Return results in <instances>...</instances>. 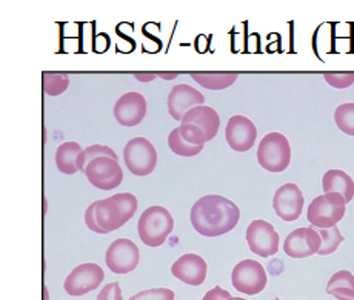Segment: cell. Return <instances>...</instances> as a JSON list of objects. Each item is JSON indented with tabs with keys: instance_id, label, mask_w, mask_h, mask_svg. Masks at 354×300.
Masks as SVG:
<instances>
[{
	"instance_id": "6da1fadb",
	"label": "cell",
	"mask_w": 354,
	"mask_h": 300,
	"mask_svg": "<svg viewBox=\"0 0 354 300\" xmlns=\"http://www.w3.org/2000/svg\"><path fill=\"white\" fill-rule=\"evenodd\" d=\"M189 219L201 236L219 237L236 228L241 219V209L227 197L211 194L194 203Z\"/></svg>"
},
{
	"instance_id": "7a4b0ae2",
	"label": "cell",
	"mask_w": 354,
	"mask_h": 300,
	"mask_svg": "<svg viewBox=\"0 0 354 300\" xmlns=\"http://www.w3.org/2000/svg\"><path fill=\"white\" fill-rule=\"evenodd\" d=\"M94 219L104 234L124 227L138 211V199L131 193H119L94 202Z\"/></svg>"
},
{
	"instance_id": "3957f363",
	"label": "cell",
	"mask_w": 354,
	"mask_h": 300,
	"mask_svg": "<svg viewBox=\"0 0 354 300\" xmlns=\"http://www.w3.org/2000/svg\"><path fill=\"white\" fill-rule=\"evenodd\" d=\"M173 229L174 219L171 213L160 205H153L147 208L142 213L138 223V233L140 241L147 247L153 248H158L165 243L169 234L173 233Z\"/></svg>"
},
{
	"instance_id": "277c9868",
	"label": "cell",
	"mask_w": 354,
	"mask_h": 300,
	"mask_svg": "<svg viewBox=\"0 0 354 300\" xmlns=\"http://www.w3.org/2000/svg\"><path fill=\"white\" fill-rule=\"evenodd\" d=\"M345 209L346 203L342 196L337 193H326L313 199L308 211H306V219L313 225V228H333L344 219Z\"/></svg>"
},
{
	"instance_id": "5b68a950",
	"label": "cell",
	"mask_w": 354,
	"mask_h": 300,
	"mask_svg": "<svg viewBox=\"0 0 354 300\" xmlns=\"http://www.w3.org/2000/svg\"><path fill=\"white\" fill-rule=\"evenodd\" d=\"M257 162L270 173H282L290 167L291 147L281 133H270L259 143Z\"/></svg>"
},
{
	"instance_id": "8992f818",
	"label": "cell",
	"mask_w": 354,
	"mask_h": 300,
	"mask_svg": "<svg viewBox=\"0 0 354 300\" xmlns=\"http://www.w3.org/2000/svg\"><path fill=\"white\" fill-rule=\"evenodd\" d=\"M124 160L129 173L144 177L151 174L158 165V151L148 139L134 138L125 145Z\"/></svg>"
},
{
	"instance_id": "52a82bcc",
	"label": "cell",
	"mask_w": 354,
	"mask_h": 300,
	"mask_svg": "<svg viewBox=\"0 0 354 300\" xmlns=\"http://www.w3.org/2000/svg\"><path fill=\"white\" fill-rule=\"evenodd\" d=\"M231 283L234 288L248 296H256L265 290L268 276L263 265L253 259H245L234 267L231 272Z\"/></svg>"
},
{
	"instance_id": "ba28073f",
	"label": "cell",
	"mask_w": 354,
	"mask_h": 300,
	"mask_svg": "<svg viewBox=\"0 0 354 300\" xmlns=\"http://www.w3.org/2000/svg\"><path fill=\"white\" fill-rule=\"evenodd\" d=\"M84 173L93 187L102 191H111L118 188L124 180V171L119 165V160L111 158L93 159L85 167Z\"/></svg>"
},
{
	"instance_id": "9c48e42d",
	"label": "cell",
	"mask_w": 354,
	"mask_h": 300,
	"mask_svg": "<svg viewBox=\"0 0 354 300\" xmlns=\"http://www.w3.org/2000/svg\"><path fill=\"white\" fill-rule=\"evenodd\" d=\"M140 261L139 247L129 238H118L106 250V267L114 274H128L138 268Z\"/></svg>"
},
{
	"instance_id": "30bf717a",
	"label": "cell",
	"mask_w": 354,
	"mask_h": 300,
	"mask_svg": "<svg viewBox=\"0 0 354 300\" xmlns=\"http://www.w3.org/2000/svg\"><path fill=\"white\" fill-rule=\"evenodd\" d=\"M105 272L97 263H82L65 279L64 288L70 296L79 297L99 288L104 282Z\"/></svg>"
},
{
	"instance_id": "8fae6325",
	"label": "cell",
	"mask_w": 354,
	"mask_h": 300,
	"mask_svg": "<svg viewBox=\"0 0 354 300\" xmlns=\"http://www.w3.org/2000/svg\"><path fill=\"white\" fill-rule=\"evenodd\" d=\"M247 242L253 254L270 257L279 251V234L273 225L267 221H254L247 228Z\"/></svg>"
},
{
	"instance_id": "7c38bea8",
	"label": "cell",
	"mask_w": 354,
	"mask_h": 300,
	"mask_svg": "<svg viewBox=\"0 0 354 300\" xmlns=\"http://www.w3.org/2000/svg\"><path fill=\"white\" fill-rule=\"evenodd\" d=\"M305 197L296 183H285L273 197V208L277 217L285 222H295L302 216Z\"/></svg>"
},
{
	"instance_id": "4fadbf2b",
	"label": "cell",
	"mask_w": 354,
	"mask_h": 300,
	"mask_svg": "<svg viewBox=\"0 0 354 300\" xmlns=\"http://www.w3.org/2000/svg\"><path fill=\"white\" fill-rule=\"evenodd\" d=\"M321 245V236L316 228H296L285 238L283 251L288 257L305 259L317 254Z\"/></svg>"
},
{
	"instance_id": "5bb4252c",
	"label": "cell",
	"mask_w": 354,
	"mask_h": 300,
	"mask_svg": "<svg viewBox=\"0 0 354 300\" xmlns=\"http://www.w3.org/2000/svg\"><path fill=\"white\" fill-rule=\"evenodd\" d=\"M225 139L231 149L237 153H247L256 143L257 128L245 115H233L225 128Z\"/></svg>"
},
{
	"instance_id": "9a60e30c",
	"label": "cell",
	"mask_w": 354,
	"mask_h": 300,
	"mask_svg": "<svg viewBox=\"0 0 354 300\" xmlns=\"http://www.w3.org/2000/svg\"><path fill=\"white\" fill-rule=\"evenodd\" d=\"M147 100L140 93H127L114 105V118L124 126H138L147 115Z\"/></svg>"
},
{
	"instance_id": "2e32d148",
	"label": "cell",
	"mask_w": 354,
	"mask_h": 300,
	"mask_svg": "<svg viewBox=\"0 0 354 300\" xmlns=\"http://www.w3.org/2000/svg\"><path fill=\"white\" fill-rule=\"evenodd\" d=\"M205 105V97L189 85H176L168 95V111L174 120H182L194 106Z\"/></svg>"
},
{
	"instance_id": "e0dca14e",
	"label": "cell",
	"mask_w": 354,
	"mask_h": 300,
	"mask_svg": "<svg viewBox=\"0 0 354 300\" xmlns=\"http://www.w3.org/2000/svg\"><path fill=\"white\" fill-rule=\"evenodd\" d=\"M207 271L208 265L203 261V257L193 253L183 254L171 267V272L176 279L192 286H199L205 282Z\"/></svg>"
},
{
	"instance_id": "ac0fdd59",
	"label": "cell",
	"mask_w": 354,
	"mask_h": 300,
	"mask_svg": "<svg viewBox=\"0 0 354 300\" xmlns=\"http://www.w3.org/2000/svg\"><path fill=\"white\" fill-rule=\"evenodd\" d=\"M180 122L182 124L196 125L203 133V135H205L207 142L214 139L221 128L219 114L216 113L214 108L205 106V105L194 106L193 110H189L185 115H183V119Z\"/></svg>"
},
{
	"instance_id": "d6986e66",
	"label": "cell",
	"mask_w": 354,
	"mask_h": 300,
	"mask_svg": "<svg viewBox=\"0 0 354 300\" xmlns=\"http://www.w3.org/2000/svg\"><path fill=\"white\" fill-rule=\"evenodd\" d=\"M324 193H337L344 197L345 203H350L354 197V180L342 169H330L322 177Z\"/></svg>"
},
{
	"instance_id": "ffe728a7",
	"label": "cell",
	"mask_w": 354,
	"mask_h": 300,
	"mask_svg": "<svg viewBox=\"0 0 354 300\" xmlns=\"http://www.w3.org/2000/svg\"><path fill=\"white\" fill-rule=\"evenodd\" d=\"M82 153V147L77 142H65L59 145L56 151V165L60 173L64 174H76L79 171V156Z\"/></svg>"
},
{
	"instance_id": "44dd1931",
	"label": "cell",
	"mask_w": 354,
	"mask_h": 300,
	"mask_svg": "<svg viewBox=\"0 0 354 300\" xmlns=\"http://www.w3.org/2000/svg\"><path fill=\"white\" fill-rule=\"evenodd\" d=\"M326 294L337 300H354V276L348 270H340L326 283Z\"/></svg>"
},
{
	"instance_id": "7402d4cb",
	"label": "cell",
	"mask_w": 354,
	"mask_h": 300,
	"mask_svg": "<svg viewBox=\"0 0 354 300\" xmlns=\"http://www.w3.org/2000/svg\"><path fill=\"white\" fill-rule=\"evenodd\" d=\"M192 77L201 86L207 88V90L219 91L225 90L231 86L237 80L236 73H193Z\"/></svg>"
},
{
	"instance_id": "603a6c76",
	"label": "cell",
	"mask_w": 354,
	"mask_h": 300,
	"mask_svg": "<svg viewBox=\"0 0 354 300\" xmlns=\"http://www.w3.org/2000/svg\"><path fill=\"white\" fill-rule=\"evenodd\" d=\"M44 93L46 95H60L70 86V79L65 73H44L42 77Z\"/></svg>"
},
{
	"instance_id": "cb8c5ba5",
	"label": "cell",
	"mask_w": 354,
	"mask_h": 300,
	"mask_svg": "<svg viewBox=\"0 0 354 300\" xmlns=\"http://www.w3.org/2000/svg\"><path fill=\"white\" fill-rule=\"evenodd\" d=\"M317 229V228H316ZM319 236H321V250H319L317 254L321 256H328L333 254L339 248V245L345 241V237L340 233L337 227L326 228V229H317Z\"/></svg>"
},
{
	"instance_id": "d4e9b609",
	"label": "cell",
	"mask_w": 354,
	"mask_h": 300,
	"mask_svg": "<svg viewBox=\"0 0 354 300\" xmlns=\"http://www.w3.org/2000/svg\"><path fill=\"white\" fill-rule=\"evenodd\" d=\"M168 145L171 148V151L177 156H182V158H194V156L199 154L203 147H194L189 145L185 140L180 138L179 128H174L168 135Z\"/></svg>"
},
{
	"instance_id": "484cf974",
	"label": "cell",
	"mask_w": 354,
	"mask_h": 300,
	"mask_svg": "<svg viewBox=\"0 0 354 300\" xmlns=\"http://www.w3.org/2000/svg\"><path fill=\"white\" fill-rule=\"evenodd\" d=\"M97 158H111L114 160H118V154H115L114 149H111L110 147L99 145V143L82 149V153L79 156V171H84L88 163Z\"/></svg>"
},
{
	"instance_id": "4316f807",
	"label": "cell",
	"mask_w": 354,
	"mask_h": 300,
	"mask_svg": "<svg viewBox=\"0 0 354 300\" xmlns=\"http://www.w3.org/2000/svg\"><path fill=\"white\" fill-rule=\"evenodd\" d=\"M335 122L340 131L354 138V104H342L336 108Z\"/></svg>"
},
{
	"instance_id": "83f0119b",
	"label": "cell",
	"mask_w": 354,
	"mask_h": 300,
	"mask_svg": "<svg viewBox=\"0 0 354 300\" xmlns=\"http://www.w3.org/2000/svg\"><path fill=\"white\" fill-rule=\"evenodd\" d=\"M179 134L183 140L189 143V145L203 147L207 143V139L205 135H203V133L196 125H192V124H182L179 126Z\"/></svg>"
},
{
	"instance_id": "f1b7e54d",
	"label": "cell",
	"mask_w": 354,
	"mask_h": 300,
	"mask_svg": "<svg viewBox=\"0 0 354 300\" xmlns=\"http://www.w3.org/2000/svg\"><path fill=\"white\" fill-rule=\"evenodd\" d=\"M174 291L169 288H153V290H145L140 291L129 300H174Z\"/></svg>"
},
{
	"instance_id": "f546056e",
	"label": "cell",
	"mask_w": 354,
	"mask_h": 300,
	"mask_svg": "<svg viewBox=\"0 0 354 300\" xmlns=\"http://www.w3.org/2000/svg\"><path fill=\"white\" fill-rule=\"evenodd\" d=\"M325 82L337 90H345L354 84V73H326Z\"/></svg>"
},
{
	"instance_id": "4dcf8cb0",
	"label": "cell",
	"mask_w": 354,
	"mask_h": 300,
	"mask_svg": "<svg viewBox=\"0 0 354 300\" xmlns=\"http://www.w3.org/2000/svg\"><path fill=\"white\" fill-rule=\"evenodd\" d=\"M97 300H124L120 285L118 282H111V283L105 285L104 288H102V291L99 292Z\"/></svg>"
},
{
	"instance_id": "1f68e13d",
	"label": "cell",
	"mask_w": 354,
	"mask_h": 300,
	"mask_svg": "<svg viewBox=\"0 0 354 300\" xmlns=\"http://www.w3.org/2000/svg\"><path fill=\"white\" fill-rule=\"evenodd\" d=\"M231 296L230 291H225L222 288V286L216 285L213 290H209L205 296H203L202 300H228Z\"/></svg>"
},
{
	"instance_id": "d6a6232c",
	"label": "cell",
	"mask_w": 354,
	"mask_h": 300,
	"mask_svg": "<svg viewBox=\"0 0 354 300\" xmlns=\"http://www.w3.org/2000/svg\"><path fill=\"white\" fill-rule=\"evenodd\" d=\"M94 203H91L90 207L86 208V213H85V223H86V227L90 228L91 231H94V233H99V234H104V231H102L99 227H97V223H96V219H94Z\"/></svg>"
},
{
	"instance_id": "836d02e7",
	"label": "cell",
	"mask_w": 354,
	"mask_h": 300,
	"mask_svg": "<svg viewBox=\"0 0 354 300\" xmlns=\"http://www.w3.org/2000/svg\"><path fill=\"white\" fill-rule=\"evenodd\" d=\"M134 77L139 82H142V84H148V82H153L156 77H158V74L156 73H136Z\"/></svg>"
},
{
	"instance_id": "e575fe53",
	"label": "cell",
	"mask_w": 354,
	"mask_h": 300,
	"mask_svg": "<svg viewBox=\"0 0 354 300\" xmlns=\"http://www.w3.org/2000/svg\"><path fill=\"white\" fill-rule=\"evenodd\" d=\"M156 74H158V77L163 80H173L179 76V73H156Z\"/></svg>"
},
{
	"instance_id": "d590c367",
	"label": "cell",
	"mask_w": 354,
	"mask_h": 300,
	"mask_svg": "<svg viewBox=\"0 0 354 300\" xmlns=\"http://www.w3.org/2000/svg\"><path fill=\"white\" fill-rule=\"evenodd\" d=\"M228 300H247V299H242V297H230Z\"/></svg>"
},
{
	"instance_id": "8d00e7d4",
	"label": "cell",
	"mask_w": 354,
	"mask_h": 300,
	"mask_svg": "<svg viewBox=\"0 0 354 300\" xmlns=\"http://www.w3.org/2000/svg\"><path fill=\"white\" fill-rule=\"evenodd\" d=\"M276 300H281V299H276Z\"/></svg>"
}]
</instances>
